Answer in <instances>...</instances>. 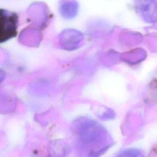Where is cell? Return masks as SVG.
<instances>
[{
    "instance_id": "1",
    "label": "cell",
    "mask_w": 157,
    "mask_h": 157,
    "mask_svg": "<svg viewBox=\"0 0 157 157\" xmlns=\"http://www.w3.org/2000/svg\"><path fill=\"white\" fill-rule=\"evenodd\" d=\"M18 25V16L16 13L0 9V43L15 37Z\"/></svg>"
},
{
    "instance_id": "3",
    "label": "cell",
    "mask_w": 157,
    "mask_h": 157,
    "mask_svg": "<svg viewBox=\"0 0 157 157\" xmlns=\"http://www.w3.org/2000/svg\"><path fill=\"white\" fill-rule=\"evenodd\" d=\"M5 77V73L3 71L0 69V83L4 80Z\"/></svg>"
},
{
    "instance_id": "2",
    "label": "cell",
    "mask_w": 157,
    "mask_h": 157,
    "mask_svg": "<svg viewBox=\"0 0 157 157\" xmlns=\"http://www.w3.org/2000/svg\"><path fill=\"white\" fill-rule=\"evenodd\" d=\"M117 157H145L144 154L137 149H127L121 151Z\"/></svg>"
}]
</instances>
